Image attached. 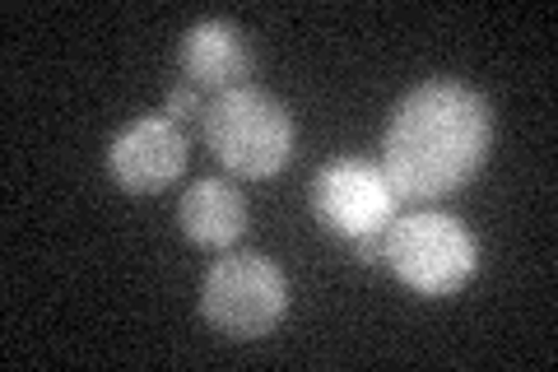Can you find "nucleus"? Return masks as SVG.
Here are the masks:
<instances>
[{
	"mask_svg": "<svg viewBox=\"0 0 558 372\" xmlns=\"http://www.w3.org/2000/svg\"><path fill=\"white\" fill-rule=\"evenodd\" d=\"M396 191L387 172L363 164V158H330V164L312 177V215H317L330 233L363 238V233H387L396 219Z\"/></svg>",
	"mask_w": 558,
	"mask_h": 372,
	"instance_id": "obj_5",
	"label": "nucleus"
},
{
	"mask_svg": "<svg viewBox=\"0 0 558 372\" xmlns=\"http://www.w3.org/2000/svg\"><path fill=\"white\" fill-rule=\"evenodd\" d=\"M108 172L131 196H154L186 172V135L168 117H135L108 145Z\"/></svg>",
	"mask_w": 558,
	"mask_h": 372,
	"instance_id": "obj_6",
	"label": "nucleus"
},
{
	"mask_svg": "<svg viewBox=\"0 0 558 372\" xmlns=\"http://www.w3.org/2000/svg\"><path fill=\"white\" fill-rule=\"evenodd\" d=\"M178 224L196 247L223 252V247H233L242 238V228H247V201H242V191L233 182H223V177H201L196 187H186V196L178 205Z\"/></svg>",
	"mask_w": 558,
	"mask_h": 372,
	"instance_id": "obj_8",
	"label": "nucleus"
},
{
	"mask_svg": "<svg viewBox=\"0 0 558 372\" xmlns=\"http://www.w3.org/2000/svg\"><path fill=\"white\" fill-rule=\"evenodd\" d=\"M201 135L209 154L233 177H247V182H260V177H275L279 168H289L293 140H299L284 103L252 84L223 88V94L209 98Z\"/></svg>",
	"mask_w": 558,
	"mask_h": 372,
	"instance_id": "obj_2",
	"label": "nucleus"
},
{
	"mask_svg": "<svg viewBox=\"0 0 558 372\" xmlns=\"http://www.w3.org/2000/svg\"><path fill=\"white\" fill-rule=\"evenodd\" d=\"M205 108H209V103H205V94H201V88L196 84H172V94H168V121H172V127H182V135L186 131H205Z\"/></svg>",
	"mask_w": 558,
	"mask_h": 372,
	"instance_id": "obj_9",
	"label": "nucleus"
},
{
	"mask_svg": "<svg viewBox=\"0 0 558 372\" xmlns=\"http://www.w3.org/2000/svg\"><path fill=\"white\" fill-rule=\"evenodd\" d=\"M381 261L396 271L400 285L414 293L447 298L470 285V275L480 271V242L475 233L442 209H410L387 224V252Z\"/></svg>",
	"mask_w": 558,
	"mask_h": 372,
	"instance_id": "obj_3",
	"label": "nucleus"
},
{
	"mask_svg": "<svg viewBox=\"0 0 558 372\" xmlns=\"http://www.w3.org/2000/svg\"><path fill=\"white\" fill-rule=\"evenodd\" d=\"M182 80L196 84L201 94H223V88L247 84L252 75V43L247 33L229 20H201L182 38Z\"/></svg>",
	"mask_w": 558,
	"mask_h": 372,
	"instance_id": "obj_7",
	"label": "nucleus"
},
{
	"mask_svg": "<svg viewBox=\"0 0 558 372\" xmlns=\"http://www.w3.org/2000/svg\"><path fill=\"white\" fill-rule=\"evenodd\" d=\"M494 112L457 80H428L396 103L381 135V172L396 201H447L484 168Z\"/></svg>",
	"mask_w": 558,
	"mask_h": 372,
	"instance_id": "obj_1",
	"label": "nucleus"
},
{
	"mask_svg": "<svg viewBox=\"0 0 558 372\" xmlns=\"http://www.w3.org/2000/svg\"><path fill=\"white\" fill-rule=\"evenodd\" d=\"M289 312V279L260 252H223L201 279V316L229 340H260Z\"/></svg>",
	"mask_w": 558,
	"mask_h": 372,
	"instance_id": "obj_4",
	"label": "nucleus"
},
{
	"mask_svg": "<svg viewBox=\"0 0 558 372\" xmlns=\"http://www.w3.org/2000/svg\"><path fill=\"white\" fill-rule=\"evenodd\" d=\"M381 252H387V233H363V238H354V256L363 265H377Z\"/></svg>",
	"mask_w": 558,
	"mask_h": 372,
	"instance_id": "obj_10",
	"label": "nucleus"
}]
</instances>
